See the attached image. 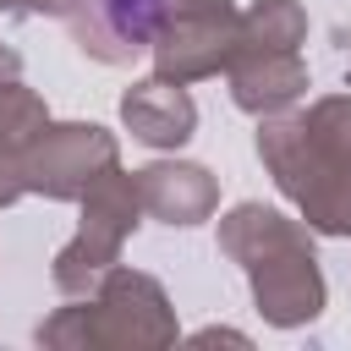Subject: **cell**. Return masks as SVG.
<instances>
[{
    "label": "cell",
    "instance_id": "9",
    "mask_svg": "<svg viewBox=\"0 0 351 351\" xmlns=\"http://www.w3.org/2000/svg\"><path fill=\"white\" fill-rule=\"evenodd\" d=\"M132 181H137L143 214L159 219V225H181L186 230V225L214 219V208H219V181L192 159H154V165L132 170Z\"/></svg>",
    "mask_w": 351,
    "mask_h": 351
},
{
    "label": "cell",
    "instance_id": "3",
    "mask_svg": "<svg viewBox=\"0 0 351 351\" xmlns=\"http://www.w3.org/2000/svg\"><path fill=\"white\" fill-rule=\"evenodd\" d=\"M176 340L181 329L165 285L126 263H110L88 296H71V307L38 324V346L49 351H159Z\"/></svg>",
    "mask_w": 351,
    "mask_h": 351
},
{
    "label": "cell",
    "instance_id": "6",
    "mask_svg": "<svg viewBox=\"0 0 351 351\" xmlns=\"http://www.w3.org/2000/svg\"><path fill=\"white\" fill-rule=\"evenodd\" d=\"M236 38H241V11L236 0H170L148 49H154V77L165 82H203V77H219L236 55Z\"/></svg>",
    "mask_w": 351,
    "mask_h": 351
},
{
    "label": "cell",
    "instance_id": "8",
    "mask_svg": "<svg viewBox=\"0 0 351 351\" xmlns=\"http://www.w3.org/2000/svg\"><path fill=\"white\" fill-rule=\"evenodd\" d=\"M225 77H230L236 110H247V115H258V121L296 110V99L313 88L302 49H258V44H236Z\"/></svg>",
    "mask_w": 351,
    "mask_h": 351
},
{
    "label": "cell",
    "instance_id": "5",
    "mask_svg": "<svg viewBox=\"0 0 351 351\" xmlns=\"http://www.w3.org/2000/svg\"><path fill=\"white\" fill-rule=\"evenodd\" d=\"M115 165H121L115 132H104L99 121H49L16 154V181H22V197L33 192L49 203H77Z\"/></svg>",
    "mask_w": 351,
    "mask_h": 351
},
{
    "label": "cell",
    "instance_id": "13",
    "mask_svg": "<svg viewBox=\"0 0 351 351\" xmlns=\"http://www.w3.org/2000/svg\"><path fill=\"white\" fill-rule=\"evenodd\" d=\"M214 340H225V346H247L241 329H197V335H192V346H214Z\"/></svg>",
    "mask_w": 351,
    "mask_h": 351
},
{
    "label": "cell",
    "instance_id": "4",
    "mask_svg": "<svg viewBox=\"0 0 351 351\" xmlns=\"http://www.w3.org/2000/svg\"><path fill=\"white\" fill-rule=\"evenodd\" d=\"M77 203H82V225H77V236L55 252V269H49V280H55L60 296H88V291L104 280V269L121 263L126 236L143 225L137 181H132L121 165H115L110 176H99Z\"/></svg>",
    "mask_w": 351,
    "mask_h": 351
},
{
    "label": "cell",
    "instance_id": "2",
    "mask_svg": "<svg viewBox=\"0 0 351 351\" xmlns=\"http://www.w3.org/2000/svg\"><path fill=\"white\" fill-rule=\"evenodd\" d=\"M219 252L247 274L252 307L274 329H302L324 313L329 285L313 252V230L269 203H236L219 214Z\"/></svg>",
    "mask_w": 351,
    "mask_h": 351
},
{
    "label": "cell",
    "instance_id": "11",
    "mask_svg": "<svg viewBox=\"0 0 351 351\" xmlns=\"http://www.w3.org/2000/svg\"><path fill=\"white\" fill-rule=\"evenodd\" d=\"M258 49H302L307 44V11L296 0H252L241 11V38Z\"/></svg>",
    "mask_w": 351,
    "mask_h": 351
},
{
    "label": "cell",
    "instance_id": "15",
    "mask_svg": "<svg viewBox=\"0 0 351 351\" xmlns=\"http://www.w3.org/2000/svg\"><path fill=\"white\" fill-rule=\"evenodd\" d=\"M5 16H49V0H0Z\"/></svg>",
    "mask_w": 351,
    "mask_h": 351
},
{
    "label": "cell",
    "instance_id": "10",
    "mask_svg": "<svg viewBox=\"0 0 351 351\" xmlns=\"http://www.w3.org/2000/svg\"><path fill=\"white\" fill-rule=\"evenodd\" d=\"M121 121L143 148H181L197 132V104L181 82L165 77H143L121 93Z\"/></svg>",
    "mask_w": 351,
    "mask_h": 351
},
{
    "label": "cell",
    "instance_id": "7",
    "mask_svg": "<svg viewBox=\"0 0 351 351\" xmlns=\"http://www.w3.org/2000/svg\"><path fill=\"white\" fill-rule=\"evenodd\" d=\"M170 0H49V16L66 22L71 44L99 66H126L148 49Z\"/></svg>",
    "mask_w": 351,
    "mask_h": 351
},
{
    "label": "cell",
    "instance_id": "1",
    "mask_svg": "<svg viewBox=\"0 0 351 351\" xmlns=\"http://www.w3.org/2000/svg\"><path fill=\"white\" fill-rule=\"evenodd\" d=\"M258 159L313 236H351V93L263 115Z\"/></svg>",
    "mask_w": 351,
    "mask_h": 351
},
{
    "label": "cell",
    "instance_id": "14",
    "mask_svg": "<svg viewBox=\"0 0 351 351\" xmlns=\"http://www.w3.org/2000/svg\"><path fill=\"white\" fill-rule=\"evenodd\" d=\"M22 197V181H16V165H0V208H11Z\"/></svg>",
    "mask_w": 351,
    "mask_h": 351
},
{
    "label": "cell",
    "instance_id": "12",
    "mask_svg": "<svg viewBox=\"0 0 351 351\" xmlns=\"http://www.w3.org/2000/svg\"><path fill=\"white\" fill-rule=\"evenodd\" d=\"M44 126H49L44 99H38L33 88H22V77L5 82V88H0V165H16V154H22Z\"/></svg>",
    "mask_w": 351,
    "mask_h": 351
},
{
    "label": "cell",
    "instance_id": "16",
    "mask_svg": "<svg viewBox=\"0 0 351 351\" xmlns=\"http://www.w3.org/2000/svg\"><path fill=\"white\" fill-rule=\"evenodd\" d=\"M16 77H22V55H16L11 44H0V88H5V82H16Z\"/></svg>",
    "mask_w": 351,
    "mask_h": 351
},
{
    "label": "cell",
    "instance_id": "17",
    "mask_svg": "<svg viewBox=\"0 0 351 351\" xmlns=\"http://www.w3.org/2000/svg\"><path fill=\"white\" fill-rule=\"evenodd\" d=\"M346 77H351V60H346Z\"/></svg>",
    "mask_w": 351,
    "mask_h": 351
}]
</instances>
